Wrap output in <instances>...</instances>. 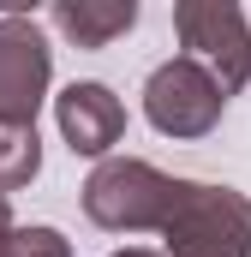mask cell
Instances as JSON below:
<instances>
[{"instance_id":"2","label":"cell","mask_w":251,"mask_h":257,"mask_svg":"<svg viewBox=\"0 0 251 257\" xmlns=\"http://www.w3.org/2000/svg\"><path fill=\"white\" fill-rule=\"evenodd\" d=\"M162 245V257H251V197L233 186L180 180Z\"/></svg>"},{"instance_id":"5","label":"cell","mask_w":251,"mask_h":257,"mask_svg":"<svg viewBox=\"0 0 251 257\" xmlns=\"http://www.w3.org/2000/svg\"><path fill=\"white\" fill-rule=\"evenodd\" d=\"M54 84V48L36 18L6 12L0 18V126H36Z\"/></svg>"},{"instance_id":"11","label":"cell","mask_w":251,"mask_h":257,"mask_svg":"<svg viewBox=\"0 0 251 257\" xmlns=\"http://www.w3.org/2000/svg\"><path fill=\"white\" fill-rule=\"evenodd\" d=\"M114 257H162V251H144V245H126V251H114Z\"/></svg>"},{"instance_id":"10","label":"cell","mask_w":251,"mask_h":257,"mask_svg":"<svg viewBox=\"0 0 251 257\" xmlns=\"http://www.w3.org/2000/svg\"><path fill=\"white\" fill-rule=\"evenodd\" d=\"M12 233H18V221H12V209H6V197H0V251H6Z\"/></svg>"},{"instance_id":"1","label":"cell","mask_w":251,"mask_h":257,"mask_svg":"<svg viewBox=\"0 0 251 257\" xmlns=\"http://www.w3.org/2000/svg\"><path fill=\"white\" fill-rule=\"evenodd\" d=\"M180 180L138 162V156H108L84 180V215L108 233H162L174 215Z\"/></svg>"},{"instance_id":"8","label":"cell","mask_w":251,"mask_h":257,"mask_svg":"<svg viewBox=\"0 0 251 257\" xmlns=\"http://www.w3.org/2000/svg\"><path fill=\"white\" fill-rule=\"evenodd\" d=\"M42 174V138L36 126H0V197L24 192Z\"/></svg>"},{"instance_id":"6","label":"cell","mask_w":251,"mask_h":257,"mask_svg":"<svg viewBox=\"0 0 251 257\" xmlns=\"http://www.w3.org/2000/svg\"><path fill=\"white\" fill-rule=\"evenodd\" d=\"M54 126H60V138L72 144V156L108 162V150L126 138V102L108 84H96V78L66 84L60 96H54Z\"/></svg>"},{"instance_id":"4","label":"cell","mask_w":251,"mask_h":257,"mask_svg":"<svg viewBox=\"0 0 251 257\" xmlns=\"http://www.w3.org/2000/svg\"><path fill=\"white\" fill-rule=\"evenodd\" d=\"M174 30L191 48V60L209 66V78L227 96L251 84V24L233 0H180L174 6Z\"/></svg>"},{"instance_id":"9","label":"cell","mask_w":251,"mask_h":257,"mask_svg":"<svg viewBox=\"0 0 251 257\" xmlns=\"http://www.w3.org/2000/svg\"><path fill=\"white\" fill-rule=\"evenodd\" d=\"M0 257H72V239H66L60 227H42L36 221V227H18Z\"/></svg>"},{"instance_id":"7","label":"cell","mask_w":251,"mask_h":257,"mask_svg":"<svg viewBox=\"0 0 251 257\" xmlns=\"http://www.w3.org/2000/svg\"><path fill=\"white\" fill-rule=\"evenodd\" d=\"M48 24L60 30L72 48H108L138 24V0H54Z\"/></svg>"},{"instance_id":"3","label":"cell","mask_w":251,"mask_h":257,"mask_svg":"<svg viewBox=\"0 0 251 257\" xmlns=\"http://www.w3.org/2000/svg\"><path fill=\"white\" fill-rule=\"evenodd\" d=\"M221 108H227V90L191 54L162 60L150 72V84H144V120L162 138H203V132H215Z\"/></svg>"}]
</instances>
